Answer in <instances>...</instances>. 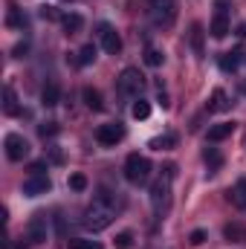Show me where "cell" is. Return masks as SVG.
Here are the masks:
<instances>
[{"instance_id": "obj_1", "label": "cell", "mask_w": 246, "mask_h": 249, "mask_svg": "<svg viewBox=\"0 0 246 249\" xmlns=\"http://www.w3.org/2000/svg\"><path fill=\"white\" fill-rule=\"evenodd\" d=\"M113 220H116V203H113V197L107 191H102L99 197H93V203L84 209V217H81L84 229L93 232V235L96 232H105Z\"/></svg>"}, {"instance_id": "obj_2", "label": "cell", "mask_w": 246, "mask_h": 249, "mask_svg": "<svg viewBox=\"0 0 246 249\" xmlns=\"http://www.w3.org/2000/svg\"><path fill=\"white\" fill-rule=\"evenodd\" d=\"M148 18L159 29H171L177 20V3L174 0H148Z\"/></svg>"}, {"instance_id": "obj_3", "label": "cell", "mask_w": 246, "mask_h": 249, "mask_svg": "<svg viewBox=\"0 0 246 249\" xmlns=\"http://www.w3.org/2000/svg\"><path fill=\"white\" fill-rule=\"evenodd\" d=\"M148 177H151V160L142 154H130L124 160V180L133 186H142V183H148Z\"/></svg>"}, {"instance_id": "obj_4", "label": "cell", "mask_w": 246, "mask_h": 249, "mask_svg": "<svg viewBox=\"0 0 246 249\" xmlns=\"http://www.w3.org/2000/svg\"><path fill=\"white\" fill-rule=\"evenodd\" d=\"M165 174L151 186V206H154V212H162L165 206H168V194H171V180H174V174H177V168L174 165H165L162 168Z\"/></svg>"}, {"instance_id": "obj_5", "label": "cell", "mask_w": 246, "mask_h": 249, "mask_svg": "<svg viewBox=\"0 0 246 249\" xmlns=\"http://www.w3.org/2000/svg\"><path fill=\"white\" fill-rule=\"evenodd\" d=\"M116 87H119V93L124 99H136L142 93V87H145V78H142V72L136 67H124L119 72V78H116Z\"/></svg>"}, {"instance_id": "obj_6", "label": "cell", "mask_w": 246, "mask_h": 249, "mask_svg": "<svg viewBox=\"0 0 246 249\" xmlns=\"http://www.w3.org/2000/svg\"><path fill=\"white\" fill-rule=\"evenodd\" d=\"M3 148H6V157H9L12 162H23V160L29 157V142H26L20 133H6Z\"/></svg>"}, {"instance_id": "obj_7", "label": "cell", "mask_w": 246, "mask_h": 249, "mask_svg": "<svg viewBox=\"0 0 246 249\" xmlns=\"http://www.w3.org/2000/svg\"><path fill=\"white\" fill-rule=\"evenodd\" d=\"M226 6H229V0H217L214 3V18H211V26H209V32L214 38H226V32H229V12H226Z\"/></svg>"}, {"instance_id": "obj_8", "label": "cell", "mask_w": 246, "mask_h": 249, "mask_svg": "<svg viewBox=\"0 0 246 249\" xmlns=\"http://www.w3.org/2000/svg\"><path fill=\"white\" fill-rule=\"evenodd\" d=\"M99 41H102V50L107 55H119L122 53V38H119V32L110 23H102L99 26Z\"/></svg>"}, {"instance_id": "obj_9", "label": "cell", "mask_w": 246, "mask_h": 249, "mask_svg": "<svg viewBox=\"0 0 246 249\" xmlns=\"http://www.w3.org/2000/svg\"><path fill=\"white\" fill-rule=\"evenodd\" d=\"M122 136H124V127L119 122H107L96 127V139L102 145H116V142H122Z\"/></svg>"}, {"instance_id": "obj_10", "label": "cell", "mask_w": 246, "mask_h": 249, "mask_svg": "<svg viewBox=\"0 0 246 249\" xmlns=\"http://www.w3.org/2000/svg\"><path fill=\"white\" fill-rule=\"evenodd\" d=\"M53 188L50 183V177H44V174H32L29 180H23V194L26 197H41V194H47Z\"/></svg>"}, {"instance_id": "obj_11", "label": "cell", "mask_w": 246, "mask_h": 249, "mask_svg": "<svg viewBox=\"0 0 246 249\" xmlns=\"http://www.w3.org/2000/svg\"><path fill=\"white\" fill-rule=\"evenodd\" d=\"M26 241H29V244L47 241V217H44V214H35V217L26 223Z\"/></svg>"}, {"instance_id": "obj_12", "label": "cell", "mask_w": 246, "mask_h": 249, "mask_svg": "<svg viewBox=\"0 0 246 249\" xmlns=\"http://www.w3.org/2000/svg\"><path fill=\"white\" fill-rule=\"evenodd\" d=\"M58 102H61V87H58L55 81L44 84V90H41V105H44V107H55Z\"/></svg>"}, {"instance_id": "obj_13", "label": "cell", "mask_w": 246, "mask_h": 249, "mask_svg": "<svg viewBox=\"0 0 246 249\" xmlns=\"http://www.w3.org/2000/svg\"><path fill=\"white\" fill-rule=\"evenodd\" d=\"M235 133V122H220V124H211L209 127V142H223L226 136Z\"/></svg>"}, {"instance_id": "obj_14", "label": "cell", "mask_w": 246, "mask_h": 249, "mask_svg": "<svg viewBox=\"0 0 246 249\" xmlns=\"http://www.w3.org/2000/svg\"><path fill=\"white\" fill-rule=\"evenodd\" d=\"M223 235H226V241H232V244H246V226L244 223H226V226H223Z\"/></svg>"}, {"instance_id": "obj_15", "label": "cell", "mask_w": 246, "mask_h": 249, "mask_svg": "<svg viewBox=\"0 0 246 249\" xmlns=\"http://www.w3.org/2000/svg\"><path fill=\"white\" fill-rule=\"evenodd\" d=\"M81 99H84V105H87L90 110H102V107H105L102 93H99L96 87H84V90H81Z\"/></svg>"}, {"instance_id": "obj_16", "label": "cell", "mask_w": 246, "mask_h": 249, "mask_svg": "<svg viewBox=\"0 0 246 249\" xmlns=\"http://www.w3.org/2000/svg\"><path fill=\"white\" fill-rule=\"evenodd\" d=\"M3 113L6 116H15L18 113V93H15V87H3Z\"/></svg>"}, {"instance_id": "obj_17", "label": "cell", "mask_w": 246, "mask_h": 249, "mask_svg": "<svg viewBox=\"0 0 246 249\" xmlns=\"http://www.w3.org/2000/svg\"><path fill=\"white\" fill-rule=\"evenodd\" d=\"M61 26L67 35H75V32H81V26H84V18L81 15H75V12H70V15H64L61 18Z\"/></svg>"}, {"instance_id": "obj_18", "label": "cell", "mask_w": 246, "mask_h": 249, "mask_svg": "<svg viewBox=\"0 0 246 249\" xmlns=\"http://www.w3.org/2000/svg\"><path fill=\"white\" fill-rule=\"evenodd\" d=\"M229 200H232L238 209H244L246 212V177H241V180L235 183V188L229 191Z\"/></svg>"}, {"instance_id": "obj_19", "label": "cell", "mask_w": 246, "mask_h": 249, "mask_svg": "<svg viewBox=\"0 0 246 249\" xmlns=\"http://www.w3.org/2000/svg\"><path fill=\"white\" fill-rule=\"evenodd\" d=\"M232 107V102H229V96H226V90H214L211 93V105H209V110H214V113H220V110H229Z\"/></svg>"}, {"instance_id": "obj_20", "label": "cell", "mask_w": 246, "mask_h": 249, "mask_svg": "<svg viewBox=\"0 0 246 249\" xmlns=\"http://www.w3.org/2000/svg\"><path fill=\"white\" fill-rule=\"evenodd\" d=\"M177 145V136L174 133H162V136H154L151 139V148L154 151H168V148H174Z\"/></svg>"}, {"instance_id": "obj_21", "label": "cell", "mask_w": 246, "mask_h": 249, "mask_svg": "<svg viewBox=\"0 0 246 249\" xmlns=\"http://www.w3.org/2000/svg\"><path fill=\"white\" fill-rule=\"evenodd\" d=\"M241 55H244L241 50H238V53H223V55H220V67H223L226 72H235V70L241 67Z\"/></svg>"}, {"instance_id": "obj_22", "label": "cell", "mask_w": 246, "mask_h": 249, "mask_svg": "<svg viewBox=\"0 0 246 249\" xmlns=\"http://www.w3.org/2000/svg\"><path fill=\"white\" fill-rule=\"evenodd\" d=\"M6 23H9V26H18V29H23V26H26V18L20 15V9H18V6H9Z\"/></svg>"}, {"instance_id": "obj_23", "label": "cell", "mask_w": 246, "mask_h": 249, "mask_svg": "<svg viewBox=\"0 0 246 249\" xmlns=\"http://www.w3.org/2000/svg\"><path fill=\"white\" fill-rule=\"evenodd\" d=\"M191 47H194V55H203V26L200 23L191 26Z\"/></svg>"}, {"instance_id": "obj_24", "label": "cell", "mask_w": 246, "mask_h": 249, "mask_svg": "<svg viewBox=\"0 0 246 249\" xmlns=\"http://www.w3.org/2000/svg\"><path fill=\"white\" fill-rule=\"evenodd\" d=\"M67 249H105L99 241H84V238H70Z\"/></svg>"}, {"instance_id": "obj_25", "label": "cell", "mask_w": 246, "mask_h": 249, "mask_svg": "<svg viewBox=\"0 0 246 249\" xmlns=\"http://www.w3.org/2000/svg\"><path fill=\"white\" fill-rule=\"evenodd\" d=\"M203 160L209 162V168H211V171H217V168L223 165V157L217 154V148H206V154H203Z\"/></svg>"}, {"instance_id": "obj_26", "label": "cell", "mask_w": 246, "mask_h": 249, "mask_svg": "<svg viewBox=\"0 0 246 249\" xmlns=\"http://www.w3.org/2000/svg\"><path fill=\"white\" fill-rule=\"evenodd\" d=\"M93 61H96V47H93V44H84L81 53H78V64L87 67V64H93Z\"/></svg>"}, {"instance_id": "obj_27", "label": "cell", "mask_w": 246, "mask_h": 249, "mask_svg": "<svg viewBox=\"0 0 246 249\" xmlns=\"http://www.w3.org/2000/svg\"><path fill=\"white\" fill-rule=\"evenodd\" d=\"M130 113H133V119H148V116H151V105L139 99V102L133 105V110H130Z\"/></svg>"}, {"instance_id": "obj_28", "label": "cell", "mask_w": 246, "mask_h": 249, "mask_svg": "<svg viewBox=\"0 0 246 249\" xmlns=\"http://www.w3.org/2000/svg\"><path fill=\"white\" fill-rule=\"evenodd\" d=\"M145 64L148 67H159L162 64V53L159 50H145Z\"/></svg>"}, {"instance_id": "obj_29", "label": "cell", "mask_w": 246, "mask_h": 249, "mask_svg": "<svg viewBox=\"0 0 246 249\" xmlns=\"http://www.w3.org/2000/svg\"><path fill=\"white\" fill-rule=\"evenodd\" d=\"M70 188H72V191H84V188H87V177H84V174H72V177H70Z\"/></svg>"}, {"instance_id": "obj_30", "label": "cell", "mask_w": 246, "mask_h": 249, "mask_svg": "<svg viewBox=\"0 0 246 249\" xmlns=\"http://www.w3.org/2000/svg\"><path fill=\"white\" fill-rule=\"evenodd\" d=\"M130 244H133V235L130 232H119L116 235V249H130Z\"/></svg>"}, {"instance_id": "obj_31", "label": "cell", "mask_w": 246, "mask_h": 249, "mask_svg": "<svg viewBox=\"0 0 246 249\" xmlns=\"http://www.w3.org/2000/svg\"><path fill=\"white\" fill-rule=\"evenodd\" d=\"M38 133H41L44 139H47V136H55V133H58V124H55V122H47V124H41V127H38Z\"/></svg>"}, {"instance_id": "obj_32", "label": "cell", "mask_w": 246, "mask_h": 249, "mask_svg": "<svg viewBox=\"0 0 246 249\" xmlns=\"http://www.w3.org/2000/svg\"><path fill=\"white\" fill-rule=\"evenodd\" d=\"M188 241H191V247H200V244H206V232H203V229H194Z\"/></svg>"}, {"instance_id": "obj_33", "label": "cell", "mask_w": 246, "mask_h": 249, "mask_svg": "<svg viewBox=\"0 0 246 249\" xmlns=\"http://www.w3.org/2000/svg\"><path fill=\"white\" fill-rule=\"evenodd\" d=\"M41 15H44L47 20H55V18H58V12H55V9H50V6H44V9H41Z\"/></svg>"}, {"instance_id": "obj_34", "label": "cell", "mask_w": 246, "mask_h": 249, "mask_svg": "<svg viewBox=\"0 0 246 249\" xmlns=\"http://www.w3.org/2000/svg\"><path fill=\"white\" fill-rule=\"evenodd\" d=\"M26 50H29L26 44H20V47H15V58H23V55H26Z\"/></svg>"}, {"instance_id": "obj_35", "label": "cell", "mask_w": 246, "mask_h": 249, "mask_svg": "<svg viewBox=\"0 0 246 249\" xmlns=\"http://www.w3.org/2000/svg\"><path fill=\"white\" fill-rule=\"evenodd\" d=\"M44 168H47V162H32V168H29V171H32V174H41Z\"/></svg>"}]
</instances>
